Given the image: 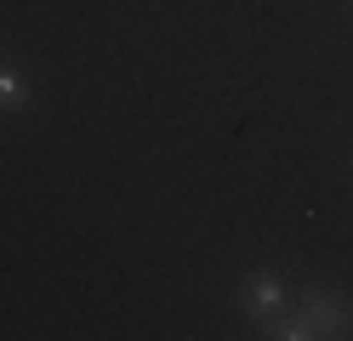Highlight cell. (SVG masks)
Returning a JSON list of instances; mask_svg holds the SVG:
<instances>
[{
	"instance_id": "6da1fadb",
	"label": "cell",
	"mask_w": 353,
	"mask_h": 341,
	"mask_svg": "<svg viewBox=\"0 0 353 341\" xmlns=\"http://www.w3.org/2000/svg\"><path fill=\"white\" fill-rule=\"evenodd\" d=\"M302 313H307V324H314L319 335H342V330H353V313H347V302H342L336 290H307Z\"/></svg>"
},
{
	"instance_id": "7a4b0ae2",
	"label": "cell",
	"mask_w": 353,
	"mask_h": 341,
	"mask_svg": "<svg viewBox=\"0 0 353 341\" xmlns=\"http://www.w3.org/2000/svg\"><path fill=\"white\" fill-rule=\"evenodd\" d=\"M245 313L256 318V324H268V318H279V302H285V290H279V273H251L245 279Z\"/></svg>"
},
{
	"instance_id": "3957f363",
	"label": "cell",
	"mask_w": 353,
	"mask_h": 341,
	"mask_svg": "<svg viewBox=\"0 0 353 341\" xmlns=\"http://www.w3.org/2000/svg\"><path fill=\"white\" fill-rule=\"evenodd\" d=\"M23 108H29V85H23V74L0 68V114H23Z\"/></svg>"
}]
</instances>
